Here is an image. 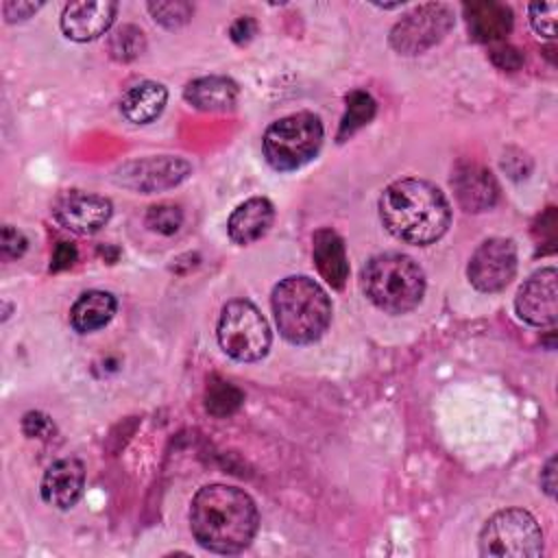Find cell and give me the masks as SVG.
Listing matches in <instances>:
<instances>
[{"instance_id": "cell-1", "label": "cell", "mask_w": 558, "mask_h": 558, "mask_svg": "<svg viewBox=\"0 0 558 558\" xmlns=\"http://www.w3.org/2000/svg\"><path fill=\"white\" fill-rule=\"evenodd\" d=\"M190 527L203 549L240 554L257 534L259 512L253 497L242 488L207 484L192 499Z\"/></svg>"}, {"instance_id": "cell-2", "label": "cell", "mask_w": 558, "mask_h": 558, "mask_svg": "<svg viewBox=\"0 0 558 558\" xmlns=\"http://www.w3.org/2000/svg\"><path fill=\"white\" fill-rule=\"evenodd\" d=\"M379 218L390 235L401 242L427 246L445 235L451 207L445 194L425 179L392 181L379 196Z\"/></svg>"}, {"instance_id": "cell-3", "label": "cell", "mask_w": 558, "mask_h": 558, "mask_svg": "<svg viewBox=\"0 0 558 558\" xmlns=\"http://www.w3.org/2000/svg\"><path fill=\"white\" fill-rule=\"evenodd\" d=\"M272 314L279 333L292 344L316 342L331 323L327 292L305 275L281 279L272 290Z\"/></svg>"}, {"instance_id": "cell-4", "label": "cell", "mask_w": 558, "mask_h": 558, "mask_svg": "<svg viewBox=\"0 0 558 558\" xmlns=\"http://www.w3.org/2000/svg\"><path fill=\"white\" fill-rule=\"evenodd\" d=\"M362 290L375 307L388 314H405L421 303L425 275L412 257L381 253L371 257L362 268Z\"/></svg>"}, {"instance_id": "cell-5", "label": "cell", "mask_w": 558, "mask_h": 558, "mask_svg": "<svg viewBox=\"0 0 558 558\" xmlns=\"http://www.w3.org/2000/svg\"><path fill=\"white\" fill-rule=\"evenodd\" d=\"M323 122L312 111H296L275 120L262 140L266 161L279 170L290 172L312 161L323 144Z\"/></svg>"}, {"instance_id": "cell-6", "label": "cell", "mask_w": 558, "mask_h": 558, "mask_svg": "<svg viewBox=\"0 0 558 558\" xmlns=\"http://www.w3.org/2000/svg\"><path fill=\"white\" fill-rule=\"evenodd\" d=\"M218 342L238 362H257L270 349V327L262 312L246 299L229 301L218 318Z\"/></svg>"}, {"instance_id": "cell-7", "label": "cell", "mask_w": 558, "mask_h": 558, "mask_svg": "<svg viewBox=\"0 0 558 558\" xmlns=\"http://www.w3.org/2000/svg\"><path fill=\"white\" fill-rule=\"evenodd\" d=\"M480 554L501 558H536L543 554V532L521 508L495 512L480 532Z\"/></svg>"}, {"instance_id": "cell-8", "label": "cell", "mask_w": 558, "mask_h": 558, "mask_svg": "<svg viewBox=\"0 0 558 558\" xmlns=\"http://www.w3.org/2000/svg\"><path fill=\"white\" fill-rule=\"evenodd\" d=\"M453 26V11L442 2L414 7L390 31V46L399 54H421L436 46Z\"/></svg>"}, {"instance_id": "cell-9", "label": "cell", "mask_w": 558, "mask_h": 558, "mask_svg": "<svg viewBox=\"0 0 558 558\" xmlns=\"http://www.w3.org/2000/svg\"><path fill=\"white\" fill-rule=\"evenodd\" d=\"M192 172V166L172 155H159V157H144V159H133L122 163L113 181L126 190L140 192V194H153L161 190L177 187L181 181L187 179Z\"/></svg>"}, {"instance_id": "cell-10", "label": "cell", "mask_w": 558, "mask_h": 558, "mask_svg": "<svg viewBox=\"0 0 558 558\" xmlns=\"http://www.w3.org/2000/svg\"><path fill=\"white\" fill-rule=\"evenodd\" d=\"M517 272V246L508 238L484 240L469 259V281L480 292L504 290Z\"/></svg>"}, {"instance_id": "cell-11", "label": "cell", "mask_w": 558, "mask_h": 558, "mask_svg": "<svg viewBox=\"0 0 558 558\" xmlns=\"http://www.w3.org/2000/svg\"><path fill=\"white\" fill-rule=\"evenodd\" d=\"M514 307L521 320L534 327H549L558 318V272L554 266L532 272L519 288Z\"/></svg>"}, {"instance_id": "cell-12", "label": "cell", "mask_w": 558, "mask_h": 558, "mask_svg": "<svg viewBox=\"0 0 558 558\" xmlns=\"http://www.w3.org/2000/svg\"><path fill=\"white\" fill-rule=\"evenodd\" d=\"M111 211L113 207L109 198L81 190L61 194L52 205L54 220L78 235H89L102 229L109 222Z\"/></svg>"}, {"instance_id": "cell-13", "label": "cell", "mask_w": 558, "mask_h": 558, "mask_svg": "<svg viewBox=\"0 0 558 558\" xmlns=\"http://www.w3.org/2000/svg\"><path fill=\"white\" fill-rule=\"evenodd\" d=\"M451 187L464 211L480 214L490 209L499 198V185L488 168L475 161H460L451 172Z\"/></svg>"}, {"instance_id": "cell-14", "label": "cell", "mask_w": 558, "mask_h": 558, "mask_svg": "<svg viewBox=\"0 0 558 558\" xmlns=\"http://www.w3.org/2000/svg\"><path fill=\"white\" fill-rule=\"evenodd\" d=\"M118 13L113 0H81L63 7L61 31L72 41H92L105 35Z\"/></svg>"}, {"instance_id": "cell-15", "label": "cell", "mask_w": 558, "mask_h": 558, "mask_svg": "<svg viewBox=\"0 0 558 558\" xmlns=\"http://www.w3.org/2000/svg\"><path fill=\"white\" fill-rule=\"evenodd\" d=\"M85 488V466L78 458H59L41 477V499L59 510L72 508Z\"/></svg>"}, {"instance_id": "cell-16", "label": "cell", "mask_w": 558, "mask_h": 558, "mask_svg": "<svg viewBox=\"0 0 558 558\" xmlns=\"http://www.w3.org/2000/svg\"><path fill=\"white\" fill-rule=\"evenodd\" d=\"M462 9L469 35L480 44H497L512 31L514 17L510 7L504 2L477 0L466 2Z\"/></svg>"}, {"instance_id": "cell-17", "label": "cell", "mask_w": 558, "mask_h": 558, "mask_svg": "<svg viewBox=\"0 0 558 558\" xmlns=\"http://www.w3.org/2000/svg\"><path fill=\"white\" fill-rule=\"evenodd\" d=\"M312 257L318 275L336 290H342L349 279V262L344 240L329 227L312 235Z\"/></svg>"}, {"instance_id": "cell-18", "label": "cell", "mask_w": 558, "mask_h": 558, "mask_svg": "<svg viewBox=\"0 0 558 558\" xmlns=\"http://www.w3.org/2000/svg\"><path fill=\"white\" fill-rule=\"evenodd\" d=\"M272 220H275L272 203L264 196H253V198L240 203L231 211L227 231L235 244L244 246V244H251V242L264 238L268 233V229L272 227Z\"/></svg>"}, {"instance_id": "cell-19", "label": "cell", "mask_w": 558, "mask_h": 558, "mask_svg": "<svg viewBox=\"0 0 558 558\" xmlns=\"http://www.w3.org/2000/svg\"><path fill=\"white\" fill-rule=\"evenodd\" d=\"M238 85L227 76H201L185 85L183 98L198 111H227L238 102Z\"/></svg>"}, {"instance_id": "cell-20", "label": "cell", "mask_w": 558, "mask_h": 558, "mask_svg": "<svg viewBox=\"0 0 558 558\" xmlns=\"http://www.w3.org/2000/svg\"><path fill=\"white\" fill-rule=\"evenodd\" d=\"M168 102V92L157 81H142L124 92L120 100L122 116L133 124H148L157 120Z\"/></svg>"}, {"instance_id": "cell-21", "label": "cell", "mask_w": 558, "mask_h": 558, "mask_svg": "<svg viewBox=\"0 0 558 558\" xmlns=\"http://www.w3.org/2000/svg\"><path fill=\"white\" fill-rule=\"evenodd\" d=\"M116 310H118V301L111 292L87 290L74 301L70 310V325L78 333H92L109 325Z\"/></svg>"}, {"instance_id": "cell-22", "label": "cell", "mask_w": 558, "mask_h": 558, "mask_svg": "<svg viewBox=\"0 0 558 558\" xmlns=\"http://www.w3.org/2000/svg\"><path fill=\"white\" fill-rule=\"evenodd\" d=\"M244 403V392L233 386L231 381L227 379H220V377H211L207 381V388H205V410L216 416V418H225V416H231L233 412H238Z\"/></svg>"}, {"instance_id": "cell-23", "label": "cell", "mask_w": 558, "mask_h": 558, "mask_svg": "<svg viewBox=\"0 0 558 558\" xmlns=\"http://www.w3.org/2000/svg\"><path fill=\"white\" fill-rule=\"evenodd\" d=\"M377 111V105L373 100V96L364 89H353L347 96V111L340 120V129H338V142H344L347 137H351L357 129H362L364 124H368L373 120Z\"/></svg>"}, {"instance_id": "cell-24", "label": "cell", "mask_w": 558, "mask_h": 558, "mask_svg": "<svg viewBox=\"0 0 558 558\" xmlns=\"http://www.w3.org/2000/svg\"><path fill=\"white\" fill-rule=\"evenodd\" d=\"M146 9L150 17L168 31H177L185 26L194 13V7L185 0H157V2H148Z\"/></svg>"}, {"instance_id": "cell-25", "label": "cell", "mask_w": 558, "mask_h": 558, "mask_svg": "<svg viewBox=\"0 0 558 558\" xmlns=\"http://www.w3.org/2000/svg\"><path fill=\"white\" fill-rule=\"evenodd\" d=\"M146 48V39L144 33L133 26V24H124L120 26L111 37H109V52L116 61H133L137 59Z\"/></svg>"}, {"instance_id": "cell-26", "label": "cell", "mask_w": 558, "mask_h": 558, "mask_svg": "<svg viewBox=\"0 0 558 558\" xmlns=\"http://www.w3.org/2000/svg\"><path fill=\"white\" fill-rule=\"evenodd\" d=\"M181 222H183V211L174 203H159L146 211V227L161 235L177 233Z\"/></svg>"}, {"instance_id": "cell-27", "label": "cell", "mask_w": 558, "mask_h": 558, "mask_svg": "<svg viewBox=\"0 0 558 558\" xmlns=\"http://www.w3.org/2000/svg\"><path fill=\"white\" fill-rule=\"evenodd\" d=\"M556 13L558 4L556 2H541V4H530V24L532 28L547 39L556 37Z\"/></svg>"}, {"instance_id": "cell-28", "label": "cell", "mask_w": 558, "mask_h": 558, "mask_svg": "<svg viewBox=\"0 0 558 558\" xmlns=\"http://www.w3.org/2000/svg\"><path fill=\"white\" fill-rule=\"evenodd\" d=\"M26 246H28V240H26V235L22 231L13 229L11 225L2 227V233H0V257L4 262L22 257Z\"/></svg>"}, {"instance_id": "cell-29", "label": "cell", "mask_w": 558, "mask_h": 558, "mask_svg": "<svg viewBox=\"0 0 558 558\" xmlns=\"http://www.w3.org/2000/svg\"><path fill=\"white\" fill-rule=\"evenodd\" d=\"M22 432H24L28 438H46L48 434L54 432V425H52V421H50L44 412L31 410V412H26L24 418H22Z\"/></svg>"}, {"instance_id": "cell-30", "label": "cell", "mask_w": 558, "mask_h": 558, "mask_svg": "<svg viewBox=\"0 0 558 558\" xmlns=\"http://www.w3.org/2000/svg\"><path fill=\"white\" fill-rule=\"evenodd\" d=\"M490 61L499 68V70H519L523 65V54L508 44H499L490 50Z\"/></svg>"}, {"instance_id": "cell-31", "label": "cell", "mask_w": 558, "mask_h": 558, "mask_svg": "<svg viewBox=\"0 0 558 558\" xmlns=\"http://www.w3.org/2000/svg\"><path fill=\"white\" fill-rule=\"evenodd\" d=\"M39 9H41V2H4L2 4V13L7 22L28 20Z\"/></svg>"}, {"instance_id": "cell-32", "label": "cell", "mask_w": 558, "mask_h": 558, "mask_svg": "<svg viewBox=\"0 0 558 558\" xmlns=\"http://www.w3.org/2000/svg\"><path fill=\"white\" fill-rule=\"evenodd\" d=\"M74 262H76V248H74V244H70V242H59L57 248H54V253H52L50 270H54V272L65 270V268H70Z\"/></svg>"}, {"instance_id": "cell-33", "label": "cell", "mask_w": 558, "mask_h": 558, "mask_svg": "<svg viewBox=\"0 0 558 558\" xmlns=\"http://www.w3.org/2000/svg\"><path fill=\"white\" fill-rule=\"evenodd\" d=\"M255 31H257L255 20L246 15V17H240V20H235V22L231 24L229 37H231L235 44H246V41L255 35Z\"/></svg>"}, {"instance_id": "cell-34", "label": "cell", "mask_w": 558, "mask_h": 558, "mask_svg": "<svg viewBox=\"0 0 558 558\" xmlns=\"http://www.w3.org/2000/svg\"><path fill=\"white\" fill-rule=\"evenodd\" d=\"M541 486L545 488V493L549 497L556 495V456H551L547 460V464L543 466V471H541Z\"/></svg>"}]
</instances>
